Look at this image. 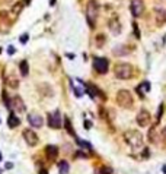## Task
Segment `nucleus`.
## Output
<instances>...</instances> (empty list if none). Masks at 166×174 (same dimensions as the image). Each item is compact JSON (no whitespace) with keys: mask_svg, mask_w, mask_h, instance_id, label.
Wrapping results in <instances>:
<instances>
[{"mask_svg":"<svg viewBox=\"0 0 166 174\" xmlns=\"http://www.w3.org/2000/svg\"><path fill=\"white\" fill-rule=\"evenodd\" d=\"M114 72H115V76L120 79H130L134 73V69L130 63H117Z\"/></svg>","mask_w":166,"mask_h":174,"instance_id":"3","label":"nucleus"},{"mask_svg":"<svg viewBox=\"0 0 166 174\" xmlns=\"http://www.w3.org/2000/svg\"><path fill=\"white\" fill-rule=\"evenodd\" d=\"M2 158H3V156H2V152H0V162H2Z\"/></svg>","mask_w":166,"mask_h":174,"instance_id":"37","label":"nucleus"},{"mask_svg":"<svg viewBox=\"0 0 166 174\" xmlns=\"http://www.w3.org/2000/svg\"><path fill=\"white\" fill-rule=\"evenodd\" d=\"M29 2H31V0H22V3H23L25 6H28V5H29Z\"/></svg>","mask_w":166,"mask_h":174,"instance_id":"32","label":"nucleus"},{"mask_svg":"<svg viewBox=\"0 0 166 174\" xmlns=\"http://www.w3.org/2000/svg\"><path fill=\"white\" fill-rule=\"evenodd\" d=\"M99 173L101 174H112V168H111V167H107V165H103V167H101Z\"/></svg>","mask_w":166,"mask_h":174,"instance_id":"24","label":"nucleus"},{"mask_svg":"<svg viewBox=\"0 0 166 174\" xmlns=\"http://www.w3.org/2000/svg\"><path fill=\"white\" fill-rule=\"evenodd\" d=\"M19 69H21V75H22V76H28V73H29V66H28L26 60H22V62H21Z\"/></svg>","mask_w":166,"mask_h":174,"instance_id":"21","label":"nucleus"},{"mask_svg":"<svg viewBox=\"0 0 166 174\" xmlns=\"http://www.w3.org/2000/svg\"><path fill=\"white\" fill-rule=\"evenodd\" d=\"M23 139H25V142H26L29 146H35L36 143H38V141H40L38 135H36L32 129L23 130Z\"/></svg>","mask_w":166,"mask_h":174,"instance_id":"9","label":"nucleus"},{"mask_svg":"<svg viewBox=\"0 0 166 174\" xmlns=\"http://www.w3.org/2000/svg\"><path fill=\"white\" fill-rule=\"evenodd\" d=\"M162 135H163V136L166 138V127H163V130H162Z\"/></svg>","mask_w":166,"mask_h":174,"instance_id":"33","label":"nucleus"},{"mask_svg":"<svg viewBox=\"0 0 166 174\" xmlns=\"http://www.w3.org/2000/svg\"><path fill=\"white\" fill-rule=\"evenodd\" d=\"M133 27H134V34H135V37L137 38H140V32H139V27H137V23H133Z\"/></svg>","mask_w":166,"mask_h":174,"instance_id":"29","label":"nucleus"},{"mask_svg":"<svg viewBox=\"0 0 166 174\" xmlns=\"http://www.w3.org/2000/svg\"><path fill=\"white\" fill-rule=\"evenodd\" d=\"M28 121H29V125L32 126V127H42V125H44V119H42V116L41 114H38V113H31L29 116H28Z\"/></svg>","mask_w":166,"mask_h":174,"instance_id":"10","label":"nucleus"},{"mask_svg":"<svg viewBox=\"0 0 166 174\" xmlns=\"http://www.w3.org/2000/svg\"><path fill=\"white\" fill-rule=\"evenodd\" d=\"M66 129H67L69 133L73 135V136L76 138V133H74V130H73V126H72V123H70V120H69V119H66Z\"/></svg>","mask_w":166,"mask_h":174,"instance_id":"23","label":"nucleus"},{"mask_svg":"<svg viewBox=\"0 0 166 174\" xmlns=\"http://www.w3.org/2000/svg\"><path fill=\"white\" fill-rule=\"evenodd\" d=\"M149 141L152 143H157L159 141H157V133H156V127H153V129H150V132H149Z\"/></svg>","mask_w":166,"mask_h":174,"instance_id":"22","label":"nucleus"},{"mask_svg":"<svg viewBox=\"0 0 166 174\" xmlns=\"http://www.w3.org/2000/svg\"><path fill=\"white\" fill-rule=\"evenodd\" d=\"M112 53L115 56H126V54H128V49L126 45H118V47H114Z\"/></svg>","mask_w":166,"mask_h":174,"instance_id":"19","label":"nucleus"},{"mask_svg":"<svg viewBox=\"0 0 166 174\" xmlns=\"http://www.w3.org/2000/svg\"><path fill=\"white\" fill-rule=\"evenodd\" d=\"M99 16V5L96 0H89L88 5H86V19H88V23H89L90 28L95 27L96 23V19Z\"/></svg>","mask_w":166,"mask_h":174,"instance_id":"2","label":"nucleus"},{"mask_svg":"<svg viewBox=\"0 0 166 174\" xmlns=\"http://www.w3.org/2000/svg\"><path fill=\"white\" fill-rule=\"evenodd\" d=\"M48 126L51 129H60L61 127V113H60V110H55L54 113L48 114Z\"/></svg>","mask_w":166,"mask_h":174,"instance_id":"6","label":"nucleus"},{"mask_svg":"<svg viewBox=\"0 0 166 174\" xmlns=\"http://www.w3.org/2000/svg\"><path fill=\"white\" fill-rule=\"evenodd\" d=\"M23 3L22 2H16L13 6H12V9H10V15H12V18H16L21 12H22V9H23Z\"/></svg>","mask_w":166,"mask_h":174,"instance_id":"16","label":"nucleus"},{"mask_svg":"<svg viewBox=\"0 0 166 174\" xmlns=\"http://www.w3.org/2000/svg\"><path fill=\"white\" fill-rule=\"evenodd\" d=\"M28 38H29V35H28V34H23V35H21L19 41H21L22 44H26V43H28Z\"/></svg>","mask_w":166,"mask_h":174,"instance_id":"27","label":"nucleus"},{"mask_svg":"<svg viewBox=\"0 0 166 174\" xmlns=\"http://www.w3.org/2000/svg\"><path fill=\"white\" fill-rule=\"evenodd\" d=\"M163 107H165V104H160V107H159V111H157V120H160L162 113H163Z\"/></svg>","mask_w":166,"mask_h":174,"instance_id":"28","label":"nucleus"},{"mask_svg":"<svg viewBox=\"0 0 166 174\" xmlns=\"http://www.w3.org/2000/svg\"><path fill=\"white\" fill-rule=\"evenodd\" d=\"M10 104H12V107H13V110L16 113H25V110H26V107H25V104H23L21 97H15Z\"/></svg>","mask_w":166,"mask_h":174,"instance_id":"13","label":"nucleus"},{"mask_svg":"<svg viewBox=\"0 0 166 174\" xmlns=\"http://www.w3.org/2000/svg\"><path fill=\"white\" fill-rule=\"evenodd\" d=\"M0 174H2V171H0Z\"/></svg>","mask_w":166,"mask_h":174,"instance_id":"38","label":"nucleus"},{"mask_svg":"<svg viewBox=\"0 0 166 174\" xmlns=\"http://www.w3.org/2000/svg\"><path fill=\"white\" fill-rule=\"evenodd\" d=\"M124 139L134 151H137V149H140L143 146V135L140 133L139 130H128V132H126L124 133Z\"/></svg>","mask_w":166,"mask_h":174,"instance_id":"1","label":"nucleus"},{"mask_svg":"<svg viewBox=\"0 0 166 174\" xmlns=\"http://www.w3.org/2000/svg\"><path fill=\"white\" fill-rule=\"evenodd\" d=\"M108 66H109V63L105 57H95L93 59V69L98 73L103 75V73H107L108 72Z\"/></svg>","mask_w":166,"mask_h":174,"instance_id":"5","label":"nucleus"},{"mask_svg":"<svg viewBox=\"0 0 166 174\" xmlns=\"http://www.w3.org/2000/svg\"><path fill=\"white\" fill-rule=\"evenodd\" d=\"M40 174H47V171H45V170H41Z\"/></svg>","mask_w":166,"mask_h":174,"instance_id":"36","label":"nucleus"},{"mask_svg":"<svg viewBox=\"0 0 166 174\" xmlns=\"http://www.w3.org/2000/svg\"><path fill=\"white\" fill-rule=\"evenodd\" d=\"M7 125H9V127L13 129V127H18V126L21 125V120H19L16 116H13V113H12L9 116V119H7Z\"/></svg>","mask_w":166,"mask_h":174,"instance_id":"20","label":"nucleus"},{"mask_svg":"<svg viewBox=\"0 0 166 174\" xmlns=\"http://www.w3.org/2000/svg\"><path fill=\"white\" fill-rule=\"evenodd\" d=\"M149 91H150V82H149V80H143V82L137 86V92H139L140 97H143Z\"/></svg>","mask_w":166,"mask_h":174,"instance_id":"15","label":"nucleus"},{"mask_svg":"<svg viewBox=\"0 0 166 174\" xmlns=\"http://www.w3.org/2000/svg\"><path fill=\"white\" fill-rule=\"evenodd\" d=\"M103 41H105V37H103L102 34H99V35L96 37V45H98V47H102Z\"/></svg>","mask_w":166,"mask_h":174,"instance_id":"25","label":"nucleus"},{"mask_svg":"<svg viewBox=\"0 0 166 174\" xmlns=\"http://www.w3.org/2000/svg\"><path fill=\"white\" fill-rule=\"evenodd\" d=\"M72 86H73V90H74V94H76V97H82V95L85 94V92H83L80 88H77V86H74V85H72Z\"/></svg>","mask_w":166,"mask_h":174,"instance_id":"26","label":"nucleus"},{"mask_svg":"<svg viewBox=\"0 0 166 174\" xmlns=\"http://www.w3.org/2000/svg\"><path fill=\"white\" fill-rule=\"evenodd\" d=\"M130 10H131V15H133L134 18H140L144 12V2L143 0H131Z\"/></svg>","mask_w":166,"mask_h":174,"instance_id":"7","label":"nucleus"},{"mask_svg":"<svg viewBox=\"0 0 166 174\" xmlns=\"http://www.w3.org/2000/svg\"><path fill=\"white\" fill-rule=\"evenodd\" d=\"M12 167H13V164H12V162H7V164H6V168H7V170H10Z\"/></svg>","mask_w":166,"mask_h":174,"instance_id":"31","label":"nucleus"},{"mask_svg":"<svg viewBox=\"0 0 166 174\" xmlns=\"http://www.w3.org/2000/svg\"><path fill=\"white\" fill-rule=\"evenodd\" d=\"M117 103L120 104L122 108H133L134 98H133V95H131L130 91L120 90L117 92Z\"/></svg>","mask_w":166,"mask_h":174,"instance_id":"4","label":"nucleus"},{"mask_svg":"<svg viewBox=\"0 0 166 174\" xmlns=\"http://www.w3.org/2000/svg\"><path fill=\"white\" fill-rule=\"evenodd\" d=\"M6 84H7V86H9V88L16 90V88L19 86V79L15 75H9L7 78H6Z\"/></svg>","mask_w":166,"mask_h":174,"instance_id":"17","label":"nucleus"},{"mask_svg":"<svg viewBox=\"0 0 166 174\" xmlns=\"http://www.w3.org/2000/svg\"><path fill=\"white\" fill-rule=\"evenodd\" d=\"M54 3H55V0H50V5L54 6Z\"/></svg>","mask_w":166,"mask_h":174,"instance_id":"35","label":"nucleus"},{"mask_svg":"<svg viewBox=\"0 0 166 174\" xmlns=\"http://www.w3.org/2000/svg\"><path fill=\"white\" fill-rule=\"evenodd\" d=\"M0 123H2V120H0Z\"/></svg>","mask_w":166,"mask_h":174,"instance_id":"39","label":"nucleus"},{"mask_svg":"<svg viewBox=\"0 0 166 174\" xmlns=\"http://www.w3.org/2000/svg\"><path fill=\"white\" fill-rule=\"evenodd\" d=\"M15 51H16V50H15V47H13V45H10L9 49H7V53H9L10 56H12V54H15Z\"/></svg>","mask_w":166,"mask_h":174,"instance_id":"30","label":"nucleus"},{"mask_svg":"<svg viewBox=\"0 0 166 174\" xmlns=\"http://www.w3.org/2000/svg\"><path fill=\"white\" fill-rule=\"evenodd\" d=\"M137 125L140 126V127H146V126L150 125V120H152V116H150V113L147 111V110H140L139 114H137Z\"/></svg>","mask_w":166,"mask_h":174,"instance_id":"8","label":"nucleus"},{"mask_svg":"<svg viewBox=\"0 0 166 174\" xmlns=\"http://www.w3.org/2000/svg\"><path fill=\"white\" fill-rule=\"evenodd\" d=\"M57 167H59V173L60 174H67L69 173V170H70V165H69L67 161H59V164H57Z\"/></svg>","mask_w":166,"mask_h":174,"instance_id":"18","label":"nucleus"},{"mask_svg":"<svg viewBox=\"0 0 166 174\" xmlns=\"http://www.w3.org/2000/svg\"><path fill=\"white\" fill-rule=\"evenodd\" d=\"M45 154L48 156V160H55L57 155H59V148L55 146V145H48V146L45 148Z\"/></svg>","mask_w":166,"mask_h":174,"instance_id":"14","label":"nucleus"},{"mask_svg":"<svg viewBox=\"0 0 166 174\" xmlns=\"http://www.w3.org/2000/svg\"><path fill=\"white\" fill-rule=\"evenodd\" d=\"M154 19H156L157 25L166 23V9H163V8H156V9H154Z\"/></svg>","mask_w":166,"mask_h":174,"instance_id":"12","label":"nucleus"},{"mask_svg":"<svg viewBox=\"0 0 166 174\" xmlns=\"http://www.w3.org/2000/svg\"><path fill=\"white\" fill-rule=\"evenodd\" d=\"M162 171H163V173L166 174V165H163V167H162Z\"/></svg>","mask_w":166,"mask_h":174,"instance_id":"34","label":"nucleus"},{"mask_svg":"<svg viewBox=\"0 0 166 174\" xmlns=\"http://www.w3.org/2000/svg\"><path fill=\"white\" fill-rule=\"evenodd\" d=\"M108 28H109V31L112 32L114 35H120L121 34V23H120V19L117 16H114L108 21Z\"/></svg>","mask_w":166,"mask_h":174,"instance_id":"11","label":"nucleus"}]
</instances>
